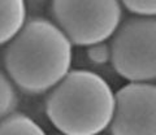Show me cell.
Returning a JSON list of instances; mask_svg holds the SVG:
<instances>
[{"label": "cell", "instance_id": "obj_1", "mask_svg": "<svg viewBox=\"0 0 156 135\" xmlns=\"http://www.w3.org/2000/svg\"><path fill=\"white\" fill-rule=\"evenodd\" d=\"M73 48L51 18L29 16L17 35L4 46L3 69L20 92L46 95L73 69Z\"/></svg>", "mask_w": 156, "mask_h": 135}, {"label": "cell", "instance_id": "obj_2", "mask_svg": "<svg viewBox=\"0 0 156 135\" xmlns=\"http://www.w3.org/2000/svg\"><path fill=\"white\" fill-rule=\"evenodd\" d=\"M116 92L104 77L90 69H72L46 94L44 113L62 135H100L109 129Z\"/></svg>", "mask_w": 156, "mask_h": 135}, {"label": "cell", "instance_id": "obj_3", "mask_svg": "<svg viewBox=\"0 0 156 135\" xmlns=\"http://www.w3.org/2000/svg\"><path fill=\"white\" fill-rule=\"evenodd\" d=\"M51 20L74 47L109 40L122 22L120 0H51Z\"/></svg>", "mask_w": 156, "mask_h": 135}, {"label": "cell", "instance_id": "obj_4", "mask_svg": "<svg viewBox=\"0 0 156 135\" xmlns=\"http://www.w3.org/2000/svg\"><path fill=\"white\" fill-rule=\"evenodd\" d=\"M111 65L126 82H156V17L122 20L109 39Z\"/></svg>", "mask_w": 156, "mask_h": 135}, {"label": "cell", "instance_id": "obj_5", "mask_svg": "<svg viewBox=\"0 0 156 135\" xmlns=\"http://www.w3.org/2000/svg\"><path fill=\"white\" fill-rule=\"evenodd\" d=\"M111 135H156V82H126L115 91Z\"/></svg>", "mask_w": 156, "mask_h": 135}, {"label": "cell", "instance_id": "obj_6", "mask_svg": "<svg viewBox=\"0 0 156 135\" xmlns=\"http://www.w3.org/2000/svg\"><path fill=\"white\" fill-rule=\"evenodd\" d=\"M29 18L25 0H0V47L7 46Z\"/></svg>", "mask_w": 156, "mask_h": 135}, {"label": "cell", "instance_id": "obj_7", "mask_svg": "<svg viewBox=\"0 0 156 135\" xmlns=\"http://www.w3.org/2000/svg\"><path fill=\"white\" fill-rule=\"evenodd\" d=\"M0 135H48L47 131L29 114L14 110L0 119Z\"/></svg>", "mask_w": 156, "mask_h": 135}, {"label": "cell", "instance_id": "obj_8", "mask_svg": "<svg viewBox=\"0 0 156 135\" xmlns=\"http://www.w3.org/2000/svg\"><path fill=\"white\" fill-rule=\"evenodd\" d=\"M20 104V91L12 79L0 68V119L17 110Z\"/></svg>", "mask_w": 156, "mask_h": 135}, {"label": "cell", "instance_id": "obj_9", "mask_svg": "<svg viewBox=\"0 0 156 135\" xmlns=\"http://www.w3.org/2000/svg\"><path fill=\"white\" fill-rule=\"evenodd\" d=\"M86 48V59L95 66H105L111 65L112 52L109 40L98 42L94 44H90Z\"/></svg>", "mask_w": 156, "mask_h": 135}, {"label": "cell", "instance_id": "obj_10", "mask_svg": "<svg viewBox=\"0 0 156 135\" xmlns=\"http://www.w3.org/2000/svg\"><path fill=\"white\" fill-rule=\"evenodd\" d=\"M121 5L133 16L156 17V0H120Z\"/></svg>", "mask_w": 156, "mask_h": 135}, {"label": "cell", "instance_id": "obj_11", "mask_svg": "<svg viewBox=\"0 0 156 135\" xmlns=\"http://www.w3.org/2000/svg\"><path fill=\"white\" fill-rule=\"evenodd\" d=\"M27 4L29 11L31 12H37V11H42L46 7H48L51 0H25Z\"/></svg>", "mask_w": 156, "mask_h": 135}, {"label": "cell", "instance_id": "obj_12", "mask_svg": "<svg viewBox=\"0 0 156 135\" xmlns=\"http://www.w3.org/2000/svg\"><path fill=\"white\" fill-rule=\"evenodd\" d=\"M53 135H62V134H58V133H56V134H53Z\"/></svg>", "mask_w": 156, "mask_h": 135}]
</instances>
